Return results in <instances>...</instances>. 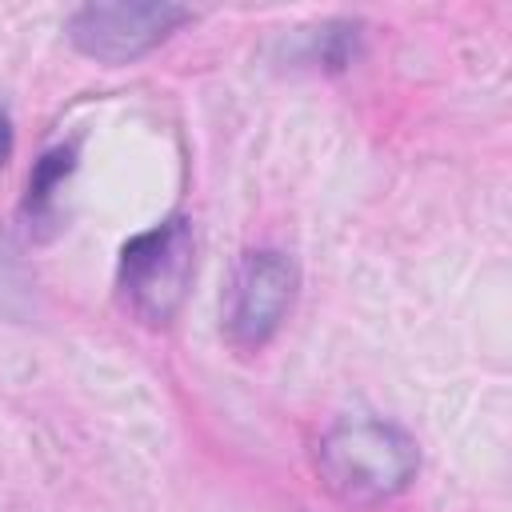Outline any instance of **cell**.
<instances>
[{"instance_id":"cell-6","label":"cell","mask_w":512,"mask_h":512,"mask_svg":"<svg viewBox=\"0 0 512 512\" xmlns=\"http://www.w3.org/2000/svg\"><path fill=\"white\" fill-rule=\"evenodd\" d=\"M36 316V276L20 260L12 236L0 228V320L24 324Z\"/></svg>"},{"instance_id":"cell-7","label":"cell","mask_w":512,"mask_h":512,"mask_svg":"<svg viewBox=\"0 0 512 512\" xmlns=\"http://www.w3.org/2000/svg\"><path fill=\"white\" fill-rule=\"evenodd\" d=\"M12 148H16V132H12V116H8V104L0 100V168L12 160Z\"/></svg>"},{"instance_id":"cell-2","label":"cell","mask_w":512,"mask_h":512,"mask_svg":"<svg viewBox=\"0 0 512 512\" xmlns=\"http://www.w3.org/2000/svg\"><path fill=\"white\" fill-rule=\"evenodd\" d=\"M192 276H196V228L188 216H168L136 232L120 248V264H116L120 300L136 320L152 328L176 320L192 288Z\"/></svg>"},{"instance_id":"cell-5","label":"cell","mask_w":512,"mask_h":512,"mask_svg":"<svg viewBox=\"0 0 512 512\" xmlns=\"http://www.w3.org/2000/svg\"><path fill=\"white\" fill-rule=\"evenodd\" d=\"M72 168H76V144H60V148H52L36 160V168L28 176V200H24L28 228L40 232V224L56 220V196H60Z\"/></svg>"},{"instance_id":"cell-1","label":"cell","mask_w":512,"mask_h":512,"mask_svg":"<svg viewBox=\"0 0 512 512\" xmlns=\"http://www.w3.org/2000/svg\"><path fill=\"white\" fill-rule=\"evenodd\" d=\"M316 472L344 504H384L420 472L416 440L380 416H344L316 444Z\"/></svg>"},{"instance_id":"cell-3","label":"cell","mask_w":512,"mask_h":512,"mask_svg":"<svg viewBox=\"0 0 512 512\" xmlns=\"http://www.w3.org/2000/svg\"><path fill=\"white\" fill-rule=\"evenodd\" d=\"M188 20L192 8L168 0H92L72 8L64 32L80 56L120 68L160 48Z\"/></svg>"},{"instance_id":"cell-4","label":"cell","mask_w":512,"mask_h":512,"mask_svg":"<svg viewBox=\"0 0 512 512\" xmlns=\"http://www.w3.org/2000/svg\"><path fill=\"white\" fill-rule=\"evenodd\" d=\"M300 288V268L288 252L256 248L236 260L224 296V336L236 352H260L288 320Z\"/></svg>"}]
</instances>
